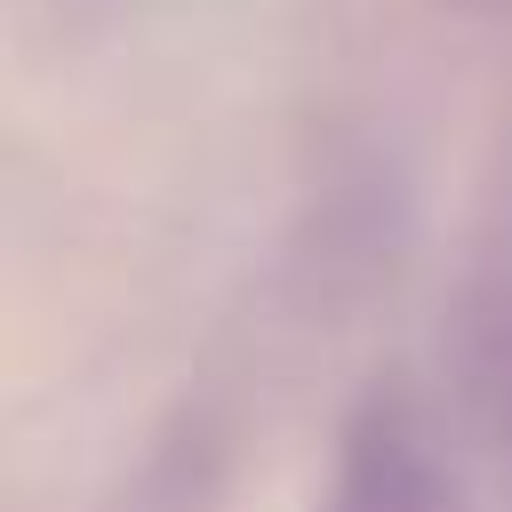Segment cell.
Listing matches in <instances>:
<instances>
[{"label": "cell", "mask_w": 512, "mask_h": 512, "mask_svg": "<svg viewBox=\"0 0 512 512\" xmlns=\"http://www.w3.org/2000/svg\"><path fill=\"white\" fill-rule=\"evenodd\" d=\"M320 512H456V480L440 472L432 440L400 408H368L344 432V456H336Z\"/></svg>", "instance_id": "obj_1"}]
</instances>
